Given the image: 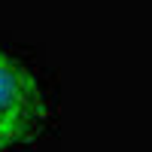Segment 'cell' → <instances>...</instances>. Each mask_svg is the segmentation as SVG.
I'll list each match as a JSON object with an SVG mask.
<instances>
[{"label": "cell", "mask_w": 152, "mask_h": 152, "mask_svg": "<svg viewBox=\"0 0 152 152\" xmlns=\"http://www.w3.org/2000/svg\"><path fill=\"white\" fill-rule=\"evenodd\" d=\"M46 122V97L18 58L0 52V152L31 143Z\"/></svg>", "instance_id": "cell-1"}]
</instances>
